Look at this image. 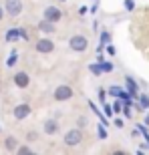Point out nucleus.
Masks as SVG:
<instances>
[{
  "label": "nucleus",
  "instance_id": "nucleus-1",
  "mask_svg": "<svg viewBox=\"0 0 149 155\" xmlns=\"http://www.w3.org/2000/svg\"><path fill=\"white\" fill-rule=\"evenodd\" d=\"M69 46L73 48L74 52H85L87 46H89V38H87V36H83V35H74V36H71Z\"/></svg>",
  "mask_w": 149,
  "mask_h": 155
},
{
  "label": "nucleus",
  "instance_id": "nucleus-2",
  "mask_svg": "<svg viewBox=\"0 0 149 155\" xmlns=\"http://www.w3.org/2000/svg\"><path fill=\"white\" fill-rule=\"evenodd\" d=\"M83 141V131L81 129H71L65 133V145L67 147H77Z\"/></svg>",
  "mask_w": 149,
  "mask_h": 155
},
{
  "label": "nucleus",
  "instance_id": "nucleus-3",
  "mask_svg": "<svg viewBox=\"0 0 149 155\" xmlns=\"http://www.w3.org/2000/svg\"><path fill=\"white\" fill-rule=\"evenodd\" d=\"M52 97H55V101H69V99H73V89L69 85H58L52 93Z\"/></svg>",
  "mask_w": 149,
  "mask_h": 155
},
{
  "label": "nucleus",
  "instance_id": "nucleus-4",
  "mask_svg": "<svg viewBox=\"0 0 149 155\" xmlns=\"http://www.w3.org/2000/svg\"><path fill=\"white\" fill-rule=\"evenodd\" d=\"M4 12L8 16H18L22 12V0H6L4 2Z\"/></svg>",
  "mask_w": 149,
  "mask_h": 155
},
{
  "label": "nucleus",
  "instance_id": "nucleus-5",
  "mask_svg": "<svg viewBox=\"0 0 149 155\" xmlns=\"http://www.w3.org/2000/svg\"><path fill=\"white\" fill-rule=\"evenodd\" d=\"M42 14H45V20H51V22H55V24L63 18V10L57 8V6H46Z\"/></svg>",
  "mask_w": 149,
  "mask_h": 155
},
{
  "label": "nucleus",
  "instance_id": "nucleus-6",
  "mask_svg": "<svg viewBox=\"0 0 149 155\" xmlns=\"http://www.w3.org/2000/svg\"><path fill=\"white\" fill-rule=\"evenodd\" d=\"M35 48L40 52V54H48V52L55 51V42H52L51 38H40V40H36Z\"/></svg>",
  "mask_w": 149,
  "mask_h": 155
},
{
  "label": "nucleus",
  "instance_id": "nucleus-7",
  "mask_svg": "<svg viewBox=\"0 0 149 155\" xmlns=\"http://www.w3.org/2000/svg\"><path fill=\"white\" fill-rule=\"evenodd\" d=\"M12 79H14V85H16L18 89H26V87L30 85V77H28V73H24V71H18Z\"/></svg>",
  "mask_w": 149,
  "mask_h": 155
},
{
  "label": "nucleus",
  "instance_id": "nucleus-8",
  "mask_svg": "<svg viewBox=\"0 0 149 155\" xmlns=\"http://www.w3.org/2000/svg\"><path fill=\"white\" fill-rule=\"evenodd\" d=\"M12 113H14V117H16L18 121H20V119H26V117L30 115V105H28V103L16 105V107H14V111H12Z\"/></svg>",
  "mask_w": 149,
  "mask_h": 155
},
{
  "label": "nucleus",
  "instance_id": "nucleus-9",
  "mask_svg": "<svg viewBox=\"0 0 149 155\" xmlns=\"http://www.w3.org/2000/svg\"><path fill=\"white\" fill-rule=\"evenodd\" d=\"M4 149L8 151V153H16V149H18V139L12 137V135H8V137L4 139Z\"/></svg>",
  "mask_w": 149,
  "mask_h": 155
},
{
  "label": "nucleus",
  "instance_id": "nucleus-10",
  "mask_svg": "<svg viewBox=\"0 0 149 155\" xmlns=\"http://www.w3.org/2000/svg\"><path fill=\"white\" fill-rule=\"evenodd\" d=\"M18 36H22V38H28V35H26V32H24L22 28H10L8 32H6V40H8V42L16 40Z\"/></svg>",
  "mask_w": 149,
  "mask_h": 155
},
{
  "label": "nucleus",
  "instance_id": "nucleus-11",
  "mask_svg": "<svg viewBox=\"0 0 149 155\" xmlns=\"http://www.w3.org/2000/svg\"><path fill=\"white\" fill-rule=\"evenodd\" d=\"M38 30H40V32H45V35H52L57 28H55V22H51V20H45V18H42V20L38 22Z\"/></svg>",
  "mask_w": 149,
  "mask_h": 155
},
{
  "label": "nucleus",
  "instance_id": "nucleus-12",
  "mask_svg": "<svg viewBox=\"0 0 149 155\" xmlns=\"http://www.w3.org/2000/svg\"><path fill=\"white\" fill-rule=\"evenodd\" d=\"M42 131H45L46 135H55V133L58 131V123H57V119H48V121H45V127H42Z\"/></svg>",
  "mask_w": 149,
  "mask_h": 155
},
{
  "label": "nucleus",
  "instance_id": "nucleus-13",
  "mask_svg": "<svg viewBox=\"0 0 149 155\" xmlns=\"http://www.w3.org/2000/svg\"><path fill=\"white\" fill-rule=\"evenodd\" d=\"M127 81V89H129V95H137V85H135V81L131 77H125Z\"/></svg>",
  "mask_w": 149,
  "mask_h": 155
},
{
  "label": "nucleus",
  "instance_id": "nucleus-14",
  "mask_svg": "<svg viewBox=\"0 0 149 155\" xmlns=\"http://www.w3.org/2000/svg\"><path fill=\"white\" fill-rule=\"evenodd\" d=\"M16 153H20V155H32V149H30L28 145H18Z\"/></svg>",
  "mask_w": 149,
  "mask_h": 155
},
{
  "label": "nucleus",
  "instance_id": "nucleus-15",
  "mask_svg": "<svg viewBox=\"0 0 149 155\" xmlns=\"http://www.w3.org/2000/svg\"><path fill=\"white\" fill-rule=\"evenodd\" d=\"M89 71H91L93 75H101V73H103V69H101V64H89Z\"/></svg>",
  "mask_w": 149,
  "mask_h": 155
},
{
  "label": "nucleus",
  "instance_id": "nucleus-16",
  "mask_svg": "<svg viewBox=\"0 0 149 155\" xmlns=\"http://www.w3.org/2000/svg\"><path fill=\"white\" fill-rule=\"evenodd\" d=\"M87 123H89V119H87V117H83V115L77 119V127H85Z\"/></svg>",
  "mask_w": 149,
  "mask_h": 155
},
{
  "label": "nucleus",
  "instance_id": "nucleus-17",
  "mask_svg": "<svg viewBox=\"0 0 149 155\" xmlns=\"http://www.w3.org/2000/svg\"><path fill=\"white\" fill-rule=\"evenodd\" d=\"M141 107H143V109H149V97L147 95H141Z\"/></svg>",
  "mask_w": 149,
  "mask_h": 155
},
{
  "label": "nucleus",
  "instance_id": "nucleus-18",
  "mask_svg": "<svg viewBox=\"0 0 149 155\" xmlns=\"http://www.w3.org/2000/svg\"><path fill=\"white\" fill-rule=\"evenodd\" d=\"M121 91H123V89H119V87H111V89H109V93L113 95V97H119Z\"/></svg>",
  "mask_w": 149,
  "mask_h": 155
},
{
  "label": "nucleus",
  "instance_id": "nucleus-19",
  "mask_svg": "<svg viewBox=\"0 0 149 155\" xmlns=\"http://www.w3.org/2000/svg\"><path fill=\"white\" fill-rule=\"evenodd\" d=\"M99 64H101V69H103L105 73H109V71L113 69V67H111V63H105V61H101V63H99Z\"/></svg>",
  "mask_w": 149,
  "mask_h": 155
},
{
  "label": "nucleus",
  "instance_id": "nucleus-20",
  "mask_svg": "<svg viewBox=\"0 0 149 155\" xmlns=\"http://www.w3.org/2000/svg\"><path fill=\"white\" fill-rule=\"evenodd\" d=\"M26 139H28V141H36V139H38V133H36V131H28Z\"/></svg>",
  "mask_w": 149,
  "mask_h": 155
},
{
  "label": "nucleus",
  "instance_id": "nucleus-21",
  "mask_svg": "<svg viewBox=\"0 0 149 155\" xmlns=\"http://www.w3.org/2000/svg\"><path fill=\"white\" fill-rule=\"evenodd\" d=\"M14 63H16V52H12V54H10V58H8L6 67H14Z\"/></svg>",
  "mask_w": 149,
  "mask_h": 155
},
{
  "label": "nucleus",
  "instance_id": "nucleus-22",
  "mask_svg": "<svg viewBox=\"0 0 149 155\" xmlns=\"http://www.w3.org/2000/svg\"><path fill=\"white\" fill-rule=\"evenodd\" d=\"M97 133H99V137H101V139H105V137H107V131H105V129H103V125H99Z\"/></svg>",
  "mask_w": 149,
  "mask_h": 155
},
{
  "label": "nucleus",
  "instance_id": "nucleus-23",
  "mask_svg": "<svg viewBox=\"0 0 149 155\" xmlns=\"http://www.w3.org/2000/svg\"><path fill=\"white\" fill-rule=\"evenodd\" d=\"M125 8L127 10H133V8H135V2H133V0H125Z\"/></svg>",
  "mask_w": 149,
  "mask_h": 155
},
{
  "label": "nucleus",
  "instance_id": "nucleus-24",
  "mask_svg": "<svg viewBox=\"0 0 149 155\" xmlns=\"http://www.w3.org/2000/svg\"><path fill=\"white\" fill-rule=\"evenodd\" d=\"M103 109H105V113H107V117H109V115H113V109H111V107H109L107 103L103 105Z\"/></svg>",
  "mask_w": 149,
  "mask_h": 155
},
{
  "label": "nucleus",
  "instance_id": "nucleus-25",
  "mask_svg": "<svg viewBox=\"0 0 149 155\" xmlns=\"http://www.w3.org/2000/svg\"><path fill=\"white\" fill-rule=\"evenodd\" d=\"M111 109H113L115 113H119V111H121V103H119V101H115V105L111 107Z\"/></svg>",
  "mask_w": 149,
  "mask_h": 155
},
{
  "label": "nucleus",
  "instance_id": "nucleus-26",
  "mask_svg": "<svg viewBox=\"0 0 149 155\" xmlns=\"http://www.w3.org/2000/svg\"><path fill=\"white\" fill-rule=\"evenodd\" d=\"M99 101L105 103V91H103V89H99Z\"/></svg>",
  "mask_w": 149,
  "mask_h": 155
},
{
  "label": "nucleus",
  "instance_id": "nucleus-27",
  "mask_svg": "<svg viewBox=\"0 0 149 155\" xmlns=\"http://www.w3.org/2000/svg\"><path fill=\"white\" fill-rule=\"evenodd\" d=\"M4 14H6V12H4V8H2V6H0V20H2V18H4Z\"/></svg>",
  "mask_w": 149,
  "mask_h": 155
},
{
  "label": "nucleus",
  "instance_id": "nucleus-28",
  "mask_svg": "<svg viewBox=\"0 0 149 155\" xmlns=\"http://www.w3.org/2000/svg\"><path fill=\"white\" fill-rule=\"evenodd\" d=\"M145 123H147V125H149V115H147V117H145Z\"/></svg>",
  "mask_w": 149,
  "mask_h": 155
},
{
  "label": "nucleus",
  "instance_id": "nucleus-29",
  "mask_svg": "<svg viewBox=\"0 0 149 155\" xmlns=\"http://www.w3.org/2000/svg\"><path fill=\"white\" fill-rule=\"evenodd\" d=\"M61 2H65V0H61Z\"/></svg>",
  "mask_w": 149,
  "mask_h": 155
}]
</instances>
